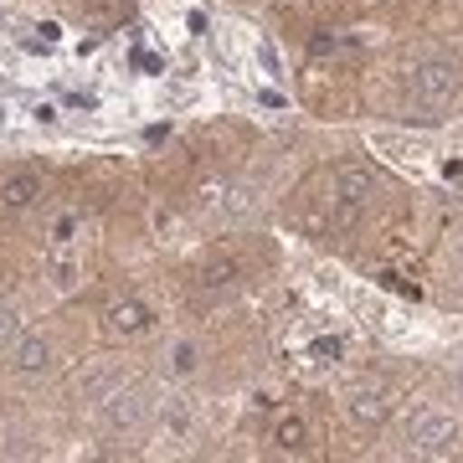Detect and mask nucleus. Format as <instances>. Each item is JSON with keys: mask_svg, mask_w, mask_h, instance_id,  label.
Masks as SVG:
<instances>
[{"mask_svg": "<svg viewBox=\"0 0 463 463\" xmlns=\"http://www.w3.org/2000/svg\"><path fill=\"white\" fill-rule=\"evenodd\" d=\"M463 93V67L453 57H428L412 67V103L422 114H443Z\"/></svg>", "mask_w": 463, "mask_h": 463, "instance_id": "1", "label": "nucleus"}, {"mask_svg": "<svg viewBox=\"0 0 463 463\" xmlns=\"http://www.w3.org/2000/svg\"><path fill=\"white\" fill-rule=\"evenodd\" d=\"M371 196H376V175L371 170H361V165L335 170V227H350L371 206Z\"/></svg>", "mask_w": 463, "mask_h": 463, "instance_id": "2", "label": "nucleus"}, {"mask_svg": "<svg viewBox=\"0 0 463 463\" xmlns=\"http://www.w3.org/2000/svg\"><path fill=\"white\" fill-rule=\"evenodd\" d=\"M458 448V422L453 417H422L412 428V453L417 458H448Z\"/></svg>", "mask_w": 463, "mask_h": 463, "instance_id": "3", "label": "nucleus"}, {"mask_svg": "<svg viewBox=\"0 0 463 463\" xmlns=\"http://www.w3.org/2000/svg\"><path fill=\"white\" fill-rule=\"evenodd\" d=\"M149 304L145 298H114V304H109V309H103V330L114 335V340H124V335H145L149 330Z\"/></svg>", "mask_w": 463, "mask_h": 463, "instance_id": "4", "label": "nucleus"}, {"mask_svg": "<svg viewBox=\"0 0 463 463\" xmlns=\"http://www.w3.org/2000/svg\"><path fill=\"white\" fill-rule=\"evenodd\" d=\"M36 201H42V175H32V170H16V175H5V181H0V216L32 212Z\"/></svg>", "mask_w": 463, "mask_h": 463, "instance_id": "5", "label": "nucleus"}, {"mask_svg": "<svg viewBox=\"0 0 463 463\" xmlns=\"http://www.w3.org/2000/svg\"><path fill=\"white\" fill-rule=\"evenodd\" d=\"M350 417H355V422H386V417H392V386H381V381L355 386V392H350Z\"/></svg>", "mask_w": 463, "mask_h": 463, "instance_id": "6", "label": "nucleus"}, {"mask_svg": "<svg viewBox=\"0 0 463 463\" xmlns=\"http://www.w3.org/2000/svg\"><path fill=\"white\" fill-rule=\"evenodd\" d=\"M242 279H248V268L237 263V258H216V263H206V268L196 273V288L212 298V294H232Z\"/></svg>", "mask_w": 463, "mask_h": 463, "instance_id": "7", "label": "nucleus"}, {"mask_svg": "<svg viewBox=\"0 0 463 463\" xmlns=\"http://www.w3.org/2000/svg\"><path fill=\"white\" fill-rule=\"evenodd\" d=\"M11 365L26 371V376H32V371H47V365H52V345L42 340V335H21L16 350H11Z\"/></svg>", "mask_w": 463, "mask_h": 463, "instance_id": "8", "label": "nucleus"}, {"mask_svg": "<svg viewBox=\"0 0 463 463\" xmlns=\"http://www.w3.org/2000/svg\"><path fill=\"white\" fill-rule=\"evenodd\" d=\"M139 412H145V397H139V392H124V397H114L109 402V428H134V422H139Z\"/></svg>", "mask_w": 463, "mask_h": 463, "instance_id": "9", "label": "nucleus"}, {"mask_svg": "<svg viewBox=\"0 0 463 463\" xmlns=\"http://www.w3.org/2000/svg\"><path fill=\"white\" fill-rule=\"evenodd\" d=\"M273 448H283V453H304V448H309V428H304L298 417H283L279 428H273Z\"/></svg>", "mask_w": 463, "mask_h": 463, "instance_id": "10", "label": "nucleus"}, {"mask_svg": "<svg viewBox=\"0 0 463 463\" xmlns=\"http://www.w3.org/2000/svg\"><path fill=\"white\" fill-rule=\"evenodd\" d=\"M11 335H16V309L0 304V340H11Z\"/></svg>", "mask_w": 463, "mask_h": 463, "instance_id": "11", "label": "nucleus"}, {"mask_svg": "<svg viewBox=\"0 0 463 463\" xmlns=\"http://www.w3.org/2000/svg\"><path fill=\"white\" fill-rule=\"evenodd\" d=\"M175 371H181V376H185V371H196V350H191V345L175 350Z\"/></svg>", "mask_w": 463, "mask_h": 463, "instance_id": "12", "label": "nucleus"}, {"mask_svg": "<svg viewBox=\"0 0 463 463\" xmlns=\"http://www.w3.org/2000/svg\"><path fill=\"white\" fill-rule=\"evenodd\" d=\"M315 355L319 361H335L340 355V340H315Z\"/></svg>", "mask_w": 463, "mask_h": 463, "instance_id": "13", "label": "nucleus"}]
</instances>
